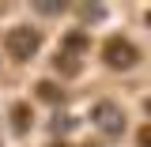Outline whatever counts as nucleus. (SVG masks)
<instances>
[{"label":"nucleus","instance_id":"nucleus-1","mask_svg":"<svg viewBox=\"0 0 151 147\" xmlns=\"http://www.w3.org/2000/svg\"><path fill=\"white\" fill-rule=\"evenodd\" d=\"M4 49H8L12 60H30V57L42 49V34H38V27H27V23L12 27V30L4 34Z\"/></svg>","mask_w":151,"mask_h":147},{"label":"nucleus","instance_id":"nucleus-2","mask_svg":"<svg viewBox=\"0 0 151 147\" xmlns=\"http://www.w3.org/2000/svg\"><path fill=\"white\" fill-rule=\"evenodd\" d=\"M102 57H106V64L110 68H121V72H129L136 68V60H140V49L132 45L129 38H106V45H102Z\"/></svg>","mask_w":151,"mask_h":147},{"label":"nucleus","instance_id":"nucleus-3","mask_svg":"<svg viewBox=\"0 0 151 147\" xmlns=\"http://www.w3.org/2000/svg\"><path fill=\"white\" fill-rule=\"evenodd\" d=\"M91 121L106 136H121V128H125V113H121V106H113V102H98L91 110Z\"/></svg>","mask_w":151,"mask_h":147},{"label":"nucleus","instance_id":"nucleus-4","mask_svg":"<svg viewBox=\"0 0 151 147\" xmlns=\"http://www.w3.org/2000/svg\"><path fill=\"white\" fill-rule=\"evenodd\" d=\"M12 128H15L19 136L30 128V106H27V102H15V106H12Z\"/></svg>","mask_w":151,"mask_h":147},{"label":"nucleus","instance_id":"nucleus-5","mask_svg":"<svg viewBox=\"0 0 151 147\" xmlns=\"http://www.w3.org/2000/svg\"><path fill=\"white\" fill-rule=\"evenodd\" d=\"M53 68H57L60 75H79V60H76L72 53H60V57L53 60Z\"/></svg>","mask_w":151,"mask_h":147},{"label":"nucleus","instance_id":"nucleus-6","mask_svg":"<svg viewBox=\"0 0 151 147\" xmlns=\"http://www.w3.org/2000/svg\"><path fill=\"white\" fill-rule=\"evenodd\" d=\"M38 98H42V102H60V87L49 83V79H42V83H38Z\"/></svg>","mask_w":151,"mask_h":147},{"label":"nucleus","instance_id":"nucleus-7","mask_svg":"<svg viewBox=\"0 0 151 147\" xmlns=\"http://www.w3.org/2000/svg\"><path fill=\"white\" fill-rule=\"evenodd\" d=\"M79 15H83V19H102V15H106V8H98V4L87 8V4H83V8H79Z\"/></svg>","mask_w":151,"mask_h":147},{"label":"nucleus","instance_id":"nucleus-8","mask_svg":"<svg viewBox=\"0 0 151 147\" xmlns=\"http://www.w3.org/2000/svg\"><path fill=\"white\" fill-rule=\"evenodd\" d=\"M64 45H68V49H87V38H83V34H68Z\"/></svg>","mask_w":151,"mask_h":147},{"label":"nucleus","instance_id":"nucleus-9","mask_svg":"<svg viewBox=\"0 0 151 147\" xmlns=\"http://www.w3.org/2000/svg\"><path fill=\"white\" fill-rule=\"evenodd\" d=\"M38 11H42V15H60V11H64V8H60V4H42V8H38Z\"/></svg>","mask_w":151,"mask_h":147},{"label":"nucleus","instance_id":"nucleus-10","mask_svg":"<svg viewBox=\"0 0 151 147\" xmlns=\"http://www.w3.org/2000/svg\"><path fill=\"white\" fill-rule=\"evenodd\" d=\"M136 143H140V147H151V128H140V136H136Z\"/></svg>","mask_w":151,"mask_h":147},{"label":"nucleus","instance_id":"nucleus-11","mask_svg":"<svg viewBox=\"0 0 151 147\" xmlns=\"http://www.w3.org/2000/svg\"><path fill=\"white\" fill-rule=\"evenodd\" d=\"M147 27H151V11H147Z\"/></svg>","mask_w":151,"mask_h":147},{"label":"nucleus","instance_id":"nucleus-12","mask_svg":"<svg viewBox=\"0 0 151 147\" xmlns=\"http://www.w3.org/2000/svg\"><path fill=\"white\" fill-rule=\"evenodd\" d=\"M53 147H64V143H53Z\"/></svg>","mask_w":151,"mask_h":147},{"label":"nucleus","instance_id":"nucleus-13","mask_svg":"<svg viewBox=\"0 0 151 147\" xmlns=\"http://www.w3.org/2000/svg\"><path fill=\"white\" fill-rule=\"evenodd\" d=\"M0 11H4V8H0Z\"/></svg>","mask_w":151,"mask_h":147}]
</instances>
